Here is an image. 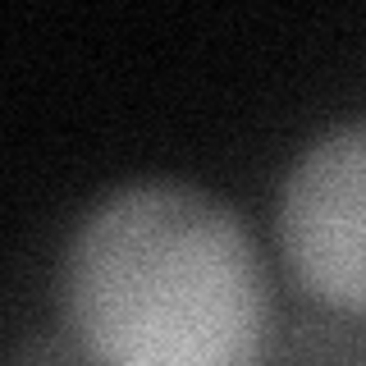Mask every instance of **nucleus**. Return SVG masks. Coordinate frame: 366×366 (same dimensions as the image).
Masks as SVG:
<instances>
[{"label":"nucleus","instance_id":"obj_1","mask_svg":"<svg viewBox=\"0 0 366 366\" xmlns=\"http://www.w3.org/2000/svg\"><path fill=\"white\" fill-rule=\"evenodd\" d=\"M60 312L92 366H261L270 289L243 220L183 179H137L78 220Z\"/></svg>","mask_w":366,"mask_h":366},{"label":"nucleus","instance_id":"obj_2","mask_svg":"<svg viewBox=\"0 0 366 366\" xmlns=\"http://www.w3.org/2000/svg\"><path fill=\"white\" fill-rule=\"evenodd\" d=\"M280 247L312 297L366 312V119L312 142L284 179Z\"/></svg>","mask_w":366,"mask_h":366}]
</instances>
